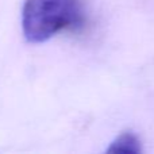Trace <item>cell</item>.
Instances as JSON below:
<instances>
[{
    "instance_id": "cell-1",
    "label": "cell",
    "mask_w": 154,
    "mask_h": 154,
    "mask_svg": "<svg viewBox=\"0 0 154 154\" xmlns=\"http://www.w3.org/2000/svg\"><path fill=\"white\" fill-rule=\"evenodd\" d=\"M85 14L80 0H26L22 29L29 42L42 43L62 30L80 29Z\"/></svg>"
},
{
    "instance_id": "cell-2",
    "label": "cell",
    "mask_w": 154,
    "mask_h": 154,
    "mask_svg": "<svg viewBox=\"0 0 154 154\" xmlns=\"http://www.w3.org/2000/svg\"><path fill=\"white\" fill-rule=\"evenodd\" d=\"M108 153H141V141L131 131L122 133L111 145H109Z\"/></svg>"
}]
</instances>
